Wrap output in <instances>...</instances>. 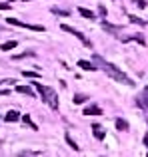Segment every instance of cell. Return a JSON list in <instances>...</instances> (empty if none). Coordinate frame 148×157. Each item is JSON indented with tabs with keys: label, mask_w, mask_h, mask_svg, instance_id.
Masks as SVG:
<instances>
[{
	"label": "cell",
	"mask_w": 148,
	"mask_h": 157,
	"mask_svg": "<svg viewBox=\"0 0 148 157\" xmlns=\"http://www.w3.org/2000/svg\"><path fill=\"white\" fill-rule=\"evenodd\" d=\"M94 66H96V68H100L102 72H106L108 74L110 78H112L114 82H120V84H126V86H134V82L130 80L128 76H126L124 72H122V70H118L116 66L114 64H110V62H106L104 58L102 56H94V62H92Z\"/></svg>",
	"instance_id": "1"
},
{
	"label": "cell",
	"mask_w": 148,
	"mask_h": 157,
	"mask_svg": "<svg viewBox=\"0 0 148 157\" xmlns=\"http://www.w3.org/2000/svg\"><path fill=\"white\" fill-rule=\"evenodd\" d=\"M34 88L40 92V96H42V101L46 104L50 109H58V94L54 92L52 88H48V86H42L40 82H34Z\"/></svg>",
	"instance_id": "2"
},
{
	"label": "cell",
	"mask_w": 148,
	"mask_h": 157,
	"mask_svg": "<svg viewBox=\"0 0 148 157\" xmlns=\"http://www.w3.org/2000/svg\"><path fill=\"white\" fill-rule=\"evenodd\" d=\"M60 28H62V30H64V32H68V34H72V36H76V38H78V40H82V44H84V46H90V42H88V40H86V36H84V34H82V32H80V30H76V28H72V26H68V24H62V26H60Z\"/></svg>",
	"instance_id": "3"
},
{
	"label": "cell",
	"mask_w": 148,
	"mask_h": 157,
	"mask_svg": "<svg viewBox=\"0 0 148 157\" xmlns=\"http://www.w3.org/2000/svg\"><path fill=\"white\" fill-rule=\"evenodd\" d=\"M6 22H8V24H14V26L30 28V30H36V32H44V26H38V24H26V22H20V20H16V18H8Z\"/></svg>",
	"instance_id": "4"
},
{
	"label": "cell",
	"mask_w": 148,
	"mask_h": 157,
	"mask_svg": "<svg viewBox=\"0 0 148 157\" xmlns=\"http://www.w3.org/2000/svg\"><path fill=\"white\" fill-rule=\"evenodd\" d=\"M136 104H138V107H142V109H148V88L142 90V94L136 98Z\"/></svg>",
	"instance_id": "5"
},
{
	"label": "cell",
	"mask_w": 148,
	"mask_h": 157,
	"mask_svg": "<svg viewBox=\"0 0 148 157\" xmlns=\"http://www.w3.org/2000/svg\"><path fill=\"white\" fill-rule=\"evenodd\" d=\"M82 113H84V115H102V109L98 105H88V107H84Z\"/></svg>",
	"instance_id": "6"
},
{
	"label": "cell",
	"mask_w": 148,
	"mask_h": 157,
	"mask_svg": "<svg viewBox=\"0 0 148 157\" xmlns=\"http://www.w3.org/2000/svg\"><path fill=\"white\" fill-rule=\"evenodd\" d=\"M78 66H80L82 70H86V72H92V70H96V66H94L92 62H88V60H78Z\"/></svg>",
	"instance_id": "7"
},
{
	"label": "cell",
	"mask_w": 148,
	"mask_h": 157,
	"mask_svg": "<svg viewBox=\"0 0 148 157\" xmlns=\"http://www.w3.org/2000/svg\"><path fill=\"white\" fill-rule=\"evenodd\" d=\"M16 92L18 94H24V96H30V98H34V92H32L30 88H28V86H16Z\"/></svg>",
	"instance_id": "8"
},
{
	"label": "cell",
	"mask_w": 148,
	"mask_h": 157,
	"mask_svg": "<svg viewBox=\"0 0 148 157\" xmlns=\"http://www.w3.org/2000/svg\"><path fill=\"white\" fill-rule=\"evenodd\" d=\"M4 119H6L8 123H12V121H18V119H20V113H18L16 109H12V111H8V113H6V117H4Z\"/></svg>",
	"instance_id": "9"
},
{
	"label": "cell",
	"mask_w": 148,
	"mask_h": 157,
	"mask_svg": "<svg viewBox=\"0 0 148 157\" xmlns=\"http://www.w3.org/2000/svg\"><path fill=\"white\" fill-rule=\"evenodd\" d=\"M92 133L96 139H104V127L102 125H92Z\"/></svg>",
	"instance_id": "10"
},
{
	"label": "cell",
	"mask_w": 148,
	"mask_h": 157,
	"mask_svg": "<svg viewBox=\"0 0 148 157\" xmlns=\"http://www.w3.org/2000/svg\"><path fill=\"white\" fill-rule=\"evenodd\" d=\"M126 42L128 40H134V42H138V44H142V46H146V40H144V36H140V34H132V36H128V38H124Z\"/></svg>",
	"instance_id": "11"
},
{
	"label": "cell",
	"mask_w": 148,
	"mask_h": 157,
	"mask_svg": "<svg viewBox=\"0 0 148 157\" xmlns=\"http://www.w3.org/2000/svg\"><path fill=\"white\" fill-rule=\"evenodd\" d=\"M64 139H66V143L70 145V149H72V151H80V147H78V145H76V141H74V139L70 137V133L64 135Z\"/></svg>",
	"instance_id": "12"
},
{
	"label": "cell",
	"mask_w": 148,
	"mask_h": 157,
	"mask_svg": "<svg viewBox=\"0 0 148 157\" xmlns=\"http://www.w3.org/2000/svg\"><path fill=\"white\" fill-rule=\"evenodd\" d=\"M14 48H16V40H8V42H4L2 46H0V50L8 52V50H14Z\"/></svg>",
	"instance_id": "13"
},
{
	"label": "cell",
	"mask_w": 148,
	"mask_h": 157,
	"mask_svg": "<svg viewBox=\"0 0 148 157\" xmlns=\"http://www.w3.org/2000/svg\"><path fill=\"white\" fill-rule=\"evenodd\" d=\"M78 14H80V16H84V18H88V20H92L94 18V12H90V10H86V8H78Z\"/></svg>",
	"instance_id": "14"
},
{
	"label": "cell",
	"mask_w": 148,
	"mask_h": 157,
	"mask_svg": "<svg viewBox=\"0 0 148 157\" xmlns=\"http://www.w3.org/2000/svg\"><path fill=\"white\" fill-rule=\"evenodd\" d=\"M116 129H118V131H126V129H128V123H126L122 117H118V119H116Z\"/></svg>",
	"instance_id": "15"
},
{
	"label": "cell",
	"mask_w": 148,
	"mask_h": 157,
	"mask_svg": "<svg viewBox=\"0 0 148 157\" xmlns=\"http://www.w3.org/2000/svg\"><path fill=\"white\" fill-rule=\"evenodd\" d=\"M22 121L26 123V125H30L32 129H38V125H36V123H34V121L30 119V115H22Z\"/></svg>",
	"instance_id": "16"
},
{
	"label": "cell",
	"mask_w": 148,
	"mask_h": 157,
	"mask_svg": "<svg viewBox=\"0 0 148 157\" xmlns=\"http://www.w3.org/2000/svg\"><path fill=\"white\" fill-rule=\"evenodd\" d=\"M102 26H104V30H108V32H118L120 30V26H112V24H108V22H102Z\"/></svg>",
	"instance_id": "17"
},
{
	"label": "cell",
	"mask_w": 148,
	"mask_h": 157,
	"mask_svg": "<svg viewBox=\"0 0 148 157\" xmlns=\"http://www.w3.org/2000/svg\"><path fill=\"white\" fill-rule=\"evenodd\" d=\"M128 18H130V22H132V24H140V26H144V20H142V18H138V16H128Z\"/></svg>",
	"instance_id": "18"
},
{
	"label": "cell",
	"mask_w": 148,
	"mask_h": 157,
	"mask_svg": "<svg viewBox=\"0 0 148 157\" xmlns=\"http://www.w3.org/2000/svg\"><path fill=\"white\" fill-rule=\"evenodd\" d=\"M52 14H56V16H68V10H60V8H52Z\"/></svg>",
	"instance_id": "19"
},
{
	"label": "cell",
	"mask_w": 148,
	"mask_h": 157,
	"mask_svg": "<svg viewBox=\"0 0 148 157\" xmlns=\"http://www.w3.org/2000/svg\"><path fill=\"white\" fill-rule=\"evenodd\" d=\"M86 100H88V98H86V96H78V94H76V96H74V104H84Z\"/></svg>",
	"instance_id": "20"
},
{
	"label": "cell",
	"mask_w": 148,
	"mask_h": 157,
	"mask_svg": "<svg viewBox=\"0 0 148 157\" xmlns=\"http://www.w3.org/2000/svg\"><path fill=\"white\" fill-rule=\"evenodd\" d=\"M22 76H26V78H38V72H30V70H24Z\"/></svg>",
	"instance_id": "21"
},
{
	"label": "cell",
	"mask_w": 148,
	"mask_h": 157,
	"mask_svg": "<svg viewBox=\"0 0 148 157\" xmlns=\"http://www.w3.org/2000/svg\"><path fill=\"white\" fill-rule=\"evenodd\" d=\"M20 155H42V151H28V149H24V151H20Z\"/></svg>",
	"instance_id": "22"
},
{
	"label": "cell",
	"mask_w": 148,
	"mask_h": 157,
	"mask_svg": "<svg viewBox=\"0 0 148 157\" xmlns=\"http://www.w3.org/2000/svg\"><path fill=\"white\" fill-rule=\"evenodd\" d=\"M134 2H136L138 8H146V2H144V0H134Z\"/></svg>",
	"instance_id": "23"
},
{
	"label": "cell",
	"mask_w": 148,
	"mask_h": 157,
	"mask_svg": "<svg viewBox=\"0 0 148 157\" xmlns=\"http://www.w3.org/2000/svg\"><path fill=\"white\" fill-rule=\"evenodd\" d=\"M10 8V4H6V2H0V10H8Z\"/></svg>",
	"instance_id": "24"
},
{
	"label": "cell",
	"mask_w": 148,
	"mask_h": 157,
	"mask_svg": "<svg viewBox=\"0 0 148 157\" xmlns=\"http://www.w3.org/2000/svg\"><path fill=\"white\" fill-rule=\"evenodd\" d=\"M98 12H100V16H106V8H104V6L98 8Z\"/></svg>",
	"instance_id": "25"
},
{
	"label": "cell",
	"mask_w": 148,
	"mask_h": 157,
	"mask_svg": "<svg viewBox=\"0 0 148 157\" xmlns=\"http://www.w3.org/2000/svg\"><path fill=\"white\" fill-rule=\"evenodd\" d=\"M144 145H146V147H148V133H146V135H144Z\"/></svg>",
	"instance_id": "26"
}]
</instances>
